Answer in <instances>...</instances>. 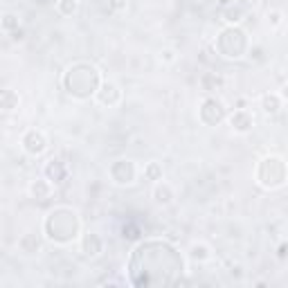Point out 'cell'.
<instances>
[{"label": "cell", "instance_id": "obj_1", "mask_svg": "<svg viewBox=\"0 0 288 288\" xmlns=\"http://www.w3.org/2000/svg\"><path fill=\"white\" fill-rule=\"evenodd\" d=\"M45 232H48V236L52 241H57V243H68L79 232L77 214H74L72 210H66V207L50 212L48 221H45Z\"/></svg>", "mask_w": 288, "mask_h": 288}, {"label": "cell", "instance_id": "obj_2", "mask_svg": "<svg viewBox=\"0 0 288 288\" xmlns=\"http://www.w3.org/2000/svg\"><path fill=\"white\" fill-rule=\"evenodd\" d=\"M48 142H45V135L39 131H30L25 137H23V149H25L30 156H41L45 151Z\"/></svg>", "mask_w": 288, "mask_h": 288}, {"label": "cell", "instance_id": "obj_3", "mask_svg": "<svg viewBox=\"0 0 288 288\" xmlns=\"http://www.w3.org/2000/svg\"><path fill=\"white\" fill-rule=\"evenodd\" d=\"M97 97H99V101L104 106H115L122 99V92H119V88L115 83H104L101 90H97Z\"/></svg>", "mask_w": 288, "mask_h": 288}, {"label": "cell", "instance_id": "obj_4", "mask_svg": "<svg viewBox=\"0 0 288 288\" xmlns=\"http://www.w3.org/2000/svg\"><path fill=\"white\" fill-rule=\"evenodd\" d=\"M99 252H101V239L97 234H88L83 239V254L95 259V257H99Z\"/></svg>", "mask_w": 288, "mask_h": 288}, {"label": "cell", "instance_id": "obj_5", "mask_svg": "<svg viewBox=\"0 0 288 288\" xmlns=\"http://www.w3.org/2000/svg\"><path fill=\"white\" fill-rule=\"evenodd\" d=\"M261 108L266 115H277L281 108V97L279 95H263L261 99Z\"/></svg>", "mask_w": 288, "mask_h": 288}, {"label": "cell", "instance_id": "obj_6", "mask_svg": "<svg viewBox=\"0 0 288 288\" xmlns=\"http://www.w3.org/2000/svg\"><path fill=\"white\" fill-rule=\"evenodd\" d=\"M230 122H232V126H234L236 131H248V128L252 126V122H254V119L250 117V115L245 113V110H236V113L232 115V119H230Z\"/></svg>", "mask_w": 288, "mask_h": 288}, {"label": "cell", "instance_id": "obj_7", "mask_svg": "<svg viewBox=\"0 0 288 288\" xmlns=\"http://www.w3.org/2000/svg\"><path fill=\"white\" fill-rule=\"evenodd\" d=\"M153 198H156V203H160V205H167V203H171V198H174V192H171V187L167 183H160L153 189Z\"/></svg>", "mask_w": 288, "mask_h": 288}, {"label": "cell", "instance_id": "obj_8", "mask_svg": "<svg viewBox=\"0 0 288 288\" xmlns=\"http://www.w3.org/2000/svg\"><path fill=\"white\" fill-rule=\"evenodd\" d=\"M50 192H52V187H50V183H45V180H36L30 187V194L36 201H45V198L50 196Z\"/></svg>", "mask_w": 288, "mask_h": 288}, {"label": "cell", "instance_id": "obj_9", "mask_svg": "<svg viewBox=\"0 0 288 288\" xmlns=\"http://www.w3.org/2000/svg\"><path fill=\"white\" fill-rule=\"evenodd\" d=\"M189 257H192L194 261H207V259L212 257V252L205 243H194L192 248H189Z\"/></svg>", "mask_w": 288, "mask_h": 288}, {"label": "cell", "instance_id": "obj_10", "mask_svg": "<svg viewBox=\"0 0 288 288\" xmlns=\"http://www.w3.org/2000/svg\"><path fill=\"white\" fill-rule=\"evenodd\" d=\"M59 9H61L63 14L77 12V0H61V3H59Z\"/></svg>", "mask_w": 288, "mask_h": 288}, {"label": "cell", "instance_id": "obj_11", "mask_svg": "<svg viewBox=\"0 0 288 288\" xmlns=\"http://www.w3.org/2000/svg\"><path fill=\"white\" fill-rule=\"evenodd\" d=\"M144 176H149V178H160L162 176V171H160V167L156 165V162H151V165L144 169Z\"/></svg>", "mask_w": 288, "mask_h": 288}, {"label": "cell", "instance_id": "obj_12", "mask_svg": "<svg viewBox=\"0 0 288 288\" xmlns=\"http://www.w3.org/2000/svg\"><path fill=\"white\" fill-rule=\"evenodd\" d=\"M12 99H18V97H14L12 90H5V95H3V108L5 110H12Z\"/></svg>", "mask_w": 288, "mask_h": 288}, {"label": "cell", "instance_id": "obj_13", "mask_svg": "<svg viewBox=\"0 0 288 288\" xmlns=\"http://www.w3.org/2000/svg\"><path fill=\"white\" fill-rule=\"evenodd\" d=\"M14 18H16V16H12V14H7V16H5V23H3L5 30H9L12 25H16V21H14Z\"/></svg>", "mask_w": 288, "mask_h": 288}, {"label": "cell", "instance_id": "obj_14", "mask_svg": "<svg viewBox=\"0 0 288 288\" xmlns=\"http://www.w3.org/2000/svg\"><path fill=\"white\" fill-rule=\"evenodd\" d=\"M279 97H281V99H288V83H284V86H281Z\"/></svg>", "mask_w": 288, "mask_h": 288}]
</instances>
